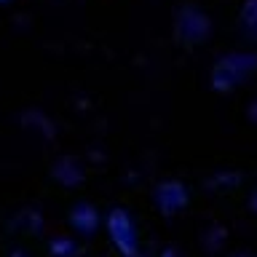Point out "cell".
<instances>
[{
    "instance_id": "cell-1",
    "label": "cell",
    "mask_w": 257,
    "mask_h": 257,
    "mask_svg": "<svg viewBox=\"0 0 257 257\" xmlns=\"http://www.w3.org/2000/svg\"><path fill=\"white\" fill-rule=\"evenodd\" d=\"M254 70H257L254 54H230V56L217 62V67L212 72V86H214V91H233Z\"/></svg>"
},
{
    "instance_id": "cell-2",
    "label": "cell",
    "mask_w": 257,
    "mask_h": 257,
    "mask_svg": "<svg viewBox=\"0 0 257 257\" xmlns=\"http://www.w3.org/2000/svg\"><path fill=\"white\" fill-rule=\"evenodd\" d=\"M107 233L112 246L118 249L123 257H137L140 254V233H137V225L132 220V214L120 206H112L107 212Z\"/></svg>"
},
{
    "instance_id": "cell-3",
    "label": "cell",
    "mask_w": 257,
    "mask_h": 257,
    "mask_svg": "<svg viewBox=\"0 0 257 257\" xmlns=\"http://www.w3.org/2000/svg\"><path fill=\"white\" fill-rule=\"evenodd\" d=\"M153 198H156V206L164 214H177L180 209L188 206V190H185V185L177 182V180L161 182L156 188V196Z\"/></svg>"
},
{
    "instance_id": "cell-4",
    "label": "cell",
    "mask_w": 257,
    "mask_h": 257,
    "mask_svg": "<svg viewBox=\"0 0 257 257\" xmlns=\"http://www.w3.org/2000/svg\"><path fill=\"white\" fill-rule=\"evenodd\" d=\"M177 32L188 40V43H198L209 35V19L198 8H185V11L177 16Z\"/></svg>"
},
{
    "instance_id": "cell-5",
    "label": "cell",
    "mask_w": 257,
    "mask_h": 257,
    "mask_svg": "<svg viewBox=\"0 0 257 257\" xmlns=\"http://www.w3.org/2000/svg\"><path fill=\"white\" fill-rule=\"evenodd\" d=\"M99 212L94 209V204L88 201H78L75 206L70 209V225L75 228L80 236H94L96 228H99Z\"/></svg>"
},
{
    "instance_id": "cell-6",
    "label": "cell",
    "mask_w": 257,
    "mask_h": 257,
    "mask_svg": "<svg viewBox=\"0 0 257 257\" xmlns=\"http://www.w3.org/2000/svg\"><path fill=\"white\" fill-rule=\"evenodd\" d=\"M241 30L246 32V38L257 40V0H246L241 11Z\"/></svg>"
},
{
    "instance_id": "cell-7",
    "label": "cell",
    "mask_w": 257,
    "mask_h": 257,
    "mask_svg": "<svg viewBox=\"0 0 257 257\" xmlns=\"http://www.w3.org/2000/svg\"><path fill=\"white\" fill-rule=\"evenodd\" d=\"M51 252L54 254H62V257H70L78 252V244L72 238H54L51 241Z\"/></svg>"
},
{
    "instance_id": "cell-8",
    "label": "cell",
    "mask_w": 257,
    "mask_h": 257,
    "mask_svg": "<svg viewBox=\"0 0 257 257\" xmlns=\"http://www.w3.org/2000/svg\"><path fill=\"white\" fill-rule=\"evenodd\" d=\"M161 257H177V252H174V249H164V254H161Z\"/></svg>"
}]
</instances>
